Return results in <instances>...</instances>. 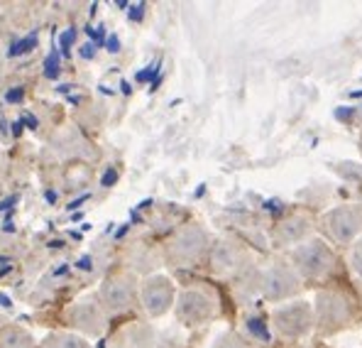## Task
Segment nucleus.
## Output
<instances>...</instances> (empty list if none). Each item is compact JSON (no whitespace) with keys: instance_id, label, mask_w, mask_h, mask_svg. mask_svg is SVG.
I'll use <instances>...</instances> for the list:
<instances>
[{"instance_id":"f257e3e1","label":"nucleus","mask_w":362,"mask_h":348,"mask_svg":"<svg viewBox=\"0 0 362 348\" xmlns=\"http://www.w3.org/2000/svg\"><path fill=\"white\" fill-rule=\"evenodd\" d=\"M69 321H71L76 329H81L83 334H100L103 331V312H100V307L95 302H90V299H83V302L74 304L71 312H69Z\"/></svg>"},{"instance_id":"f03ea898","label":"nucleus","mask_w":362,"mask_h":348,"mask_svg":"<svg viewBox=\"0 0 362 348\" xmlns=\"http://www.w3.org/2000/svg\"><path fill=\"white\" fill-rule=\"evenodd\" d=\"M142 299L150 314H164L167 307L172 304V285L164 277H152L142 290Z\"/></svg>"},{"instance_id":"7ed1b4c3","label":"nucleus","mask_w":362,"mask_h":348,"mask_svg":"<svg viewBox=\"0 0 362 348\" xmlns=\"http://www.w3.org/2000/svg\"><path fill=\"white\" fill-rule=\"evenodd\" d=\"M204 245H206L204 233H201L199 228H189V231H184L177 240H174L172 258L179 260V262H191V260L199 258L201 250H204Z\"/></svg>"},{"instance_id":"20e7f679","label":"nucleus","mask_w":362,"mask_h":348,"mask_svg":"<svg viewBox=\"0 0 362 348\" xmlns=\"http://www.w3.org/2000/svg\"><path fill=\"white\" fill-rule=\"evenodd\" d=\"M103 302L110 312H122V309H127L132 304V282L125 280V277L105 282Z\"/></svg>"},{"instance_id":"39448f33","label":"nucleus","mask_w":362,"mask_h":348,"mask_svg":"<svg viewBox=\"0 0 362 348\" xmlns=\"http://www.w3.org/2000/svg\"><path fill=\"white\" fill-rule=\"evenodd\" d=\"M211 314V302L201 292H186L179 304V317L184 321H204Z\"/></svg>"},{"instance_id":"423d86ee","label":"nucleus","mask_w":362,"mask_h":348,"mask_svg":"<svg viewBox=\"0 0 362 348\" xmlns=\"http://www.w3.org/2000/svg\"><path fill=\"white\" fill-rule=\"evenodd\" d=\"M0 348H35V339L25 329H5L0 334Z\"/></svg>"},{"instance_id":"0eeeda50","label":"nucleus","mask_w":362,"mask_h":348,"mask_svg":"<svg viewBox=\"0 0 362 348\" xmlns=\"http://www.w3.org/2000/svg\"><path fill=\"white\" fill-rule=\"evenodd\" d=\"M42 348H88V346L83 344L81 339H76V336L54 334V336H49L45 344H42Z\"/></svg>"}]
</instances>
